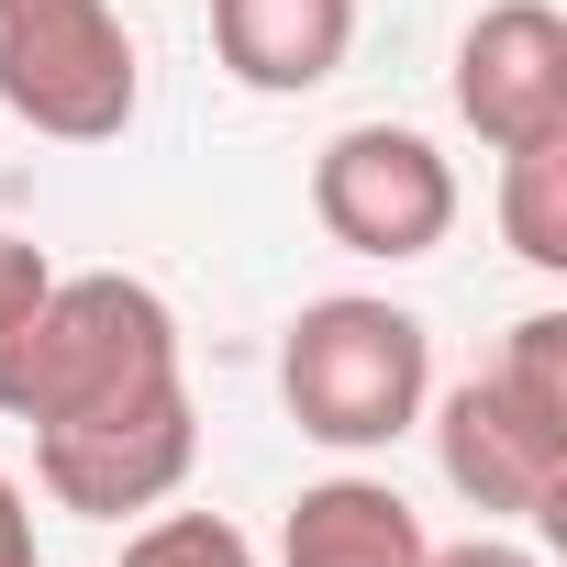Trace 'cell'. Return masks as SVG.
I'll list each match as a JSON object with an SVG mask.
<instances>
[{"label":"cell","mask_w":567,"mask_h":567,"mask_svg":"<svg viewBox=\"0 0 567 567\" xmlns=\"http://www.w3.org/2000/svg\"><path fill=\"white\" fill-rule=\"evenodd\" d=\"M178 312L123 267H79V278H45V301L0 334V412L23 434L45 423H90V412H123L145 390H178Z\"/></svg>","instance_id":"1"},{"label":"cell","mask_w":567,"mask_h":567,"mask_svg":"<svg viewBox=\"0 0 567 567\" xmlns=\"http://www.w3.org/2000/svg\"><path fill=\"white\" fill-rule=\"evenodd\" d=\"M278 401L290 423L334 456H379L423 423L434 401V334L379 301V290H334V301H301L290 346H278Z\"/></svg>","instance_id":"2"},{"label":"cell","mask_w":567,"mask_h":567,"mask_svg":"<svg viewBox=\"0 0 567 567\" xmlns=\"http://www.w3.org/2000/svg\"><path fill=\"white\" fill-rule=\"evenodd\" d=\"M145 101L123 0H0V112L45 145H112Z\"/></svg>","instance_id":"3"},{"label":"cell","mask_w":567,"mask_h":567,"mask_svg":"<svg viewBox=\"0 0 567 567\" xmlns=\"http://www.w3.org/2000/svg\"><path fill=\"white\" fill-rule=\"evenodd\" d=\"M312 223L346 245V256H379V267H412L456 234V167L434 134L412 123H346L323 156H312Z\"/></svg>","instance_id":"4"},{"label":"cell","mask_w":567,"mask_h":567,"mask_svg":"<svg viewBox=\"0 0 567 567\" xmlns=\"http://www.w3.org/2000/svg\"><path fill=\"white\" fill-rule=\"evenodd\" d=\"M200 467V412H189V379L178 390H145L123 412H90V423H45L34 434V478L56 512H90V523H123V512H156L178 501Z\"/></svg>","instance_id":"5"},{"label":"cell","mask_w":567,"mask_h":567,"mask_svg":"<svg viewBox=\"0 0 567 567\" xmlns=\"http://www.w3.org/2000/svg\"><path fill=\"white\" fill-rule=\"evenodd\" d=\"M456 123L489 156L567 134V12L556 0H489L456 34Z\"/></svg>","instance_id":"6"},{"label":"cell","mask_w":567,"mask_h":567,"mask_svg":"<svg viewBox=\"0 0 567 567\" xmlns=\"http://www.w3.org/2000/svg\"><path fill=\"white\" fill-rule=\"evenodd\" d=\"M423 412H434V467H445V489H456L467 512H489V523H567V434L523 423V412L489 390V368L456 379V390L423 401Z\"/></svg>","instance_id":"7"},{"label":"cell","mask_w":567,"mask_h":567,"mask_svg":"<svg viewBox=\"0 0 567 567\" xmlns=\"http://www.w3.org/2000/svg\"><path fill=\"white\" fill-rule=\"evenodd\" d=\"M212 56L256 101H301L357 56V0H212Z\"/></svg>","instance_id":"8"},{"label":"cell","mask_w":567,"mask_h":567,"mask_svg":"<svg viewBox=\"0 0 567 567\" xmlns=\"http://www.w3.org/2000/svg\"><path fill=\"white\" fill-rule=\"evenodd\" d=\"M423 556H434L423 512L390 478H368V467L312 478L290 501V523H278V567H423Z\"/></svg>","instance_id":"9"},{"label":"cell","mask_w":567,"mask_h":567,"mask_svg":"<svg viewBox=\"0 0 567 567\" xmlns=\"http://www.w3.org/2000/svg\"><path fill=\"white\" fill-rule=\"evenodd\" d=\"M501 245L523 267H545V278L567 267V134L501 156Z\"/></svg>","instance_id":"10"},{"label":"cell","mask_w":567,"mask_h":567,"mask_svg":"<svg viewBox=\"0 0 567 567\" xmlns=\"http://www.w3.org/2000/svg\"><path fill=\"white\" fill-rule=\"evenodd\" d=\"M489 390H501L523 423L567 434V312H523L512 346H501V368H489Z\"/></svg>","instance_id":"11"},{"label":"cell","mask_w":567,"mask_h":567,"mask_svg":"<svg viewBox=\"0 0 567 567\" xmlns=\"http://www.w3.org/2000/svg\"><path fill=\"white\" fill-rule=\"evenodd\" d=\"M123 567H256V545L223 512H156L123 534Z\"/></svg>","instance_id":"12"},{"label":"cell","mask_w":567,"mask_h":567,"mask_svg":"<svg viewBox=\"0 0 567 567\" xmlns=\"http://www.w3.org/2000/svg\"><path fill=\"white\" fill-rule=\"evenodd\" d=\"M45 278H56V267H45V245L0 223V334H12V323H23L34 301H45Z\"/></svg>","instance_id":"13"},{"label":"cell","mask_w":567,"mask_h":567,"mask_svg":"<svg viewBox=\"0 0 567 567\" xmlns=\"http://www.w3.org/2000/svg\"><path fill=\"white\" fill-rule=\"evenodd\" d=\"M0 567H45V545H34V489L0 467Z\"/></svg>","instance_id":"14"},{"label":"cell","mask_w":567,"mask_h":567,"mask_svg":"<svg viewBox=\"0 0 567 567\" xmlns=\"http://www.w3.org/2000/svg\"><path fill=\"white\" fill-rule=\"evenodd\" d=\"M423 567H545V556H534V545H512V534H489V523H478V534H456V545H434V556H423Z\"/></svg>","instance_id":"15"}]
</instances>
